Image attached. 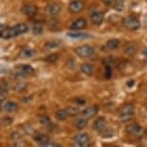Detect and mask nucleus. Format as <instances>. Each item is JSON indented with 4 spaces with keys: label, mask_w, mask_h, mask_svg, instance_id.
Returning a JSON list of instances; mask_svg holds the SVG:
<instances>
[{
    "label": "nucleus",
    "mask_w": 147,
    "mask_h": 147,
    "mask_svg": "<svg viewBox=\"0 0 147 147\" xmlns=\"http://www.w3.org/2000/svg\"><path fill=\"white\" fill-rule=\"evenodd\" d=\"M28 31V25L25 23H18L13 27L5 28L0 32V38H11L18 37L22 34H25Z\"/></svg>",
    "instance_id": "1"
},
{
    "label": "nucleus",
    "mask_w": 147,
    "mask_h": 147,
    "mask_svg": "<svg viewBox=\"0 0 147 147\" xmlns=\"http://www.w3.org/2000/svg\"><path fill=\"white\" fill-rule=\"evenodd\" d=\"M122 24L129 31H136L140 27V21L138 18V16L134 15H130L128 16H125L122 19Z\"/></svg>",
    "instance_id": "2"
},
{
    "label": "nucleus",
    "mask_w": 147,
    "mask_h": 147,
    "mask_svg": "<svg viewBox=\"0 0 147 147\" xmlns=\"http://www.w3.org/2000/svg\"><path fill=\"white\" fill-rule=\"evenodd\" d=\"M136 109L133 104H124L119 108L118 116L121 120H127L135 115Z\"/></svg>",
    "instance_id": "3"
},
{
    "label": "nucleus",
    "mask_w": 147,
    "mask_h": 147,
    "mask_svg": "<svg viewBox=\"0 0 147 147\" xmlns=\"http://www.w3.org/2000/svg\"><path fill=\"white\" fill-rule=\"evenodd\" d=\"M74 51H75L77 56L81 58H88L94 54V48L92 46L88 45V44H84V45L76 47Z\"/></svg>",
    "instance_id": "4"
},
{
    "label": "nucleus",
    "mask_w": 147,
    "mask_h": 147,
    "mask_svg": "<svg viewBox=\"0 0 147 147\" xmlns=\"http://www.w3.org/2000/svg\"><path fill=\"white\" fill-rule=\"evenodd\" d=\"M126 131L129 133L130 135L136 136V137H141L144 135V128L141 125H140L138 123H132L130 125L127 126Z\"/></svg>",
    "instance_id": "5"
},
{
    "label": "nucleus",
    "mask_w": 147,
    "mask_h": 147,
    "mask_svg": "<svg viewBox=\"0 0 147 147\" xmlns=\"http://www.w3.org/2000/svg\"><path fill=\"white\" fill-rule=\"evenodd\" d=\"M85 9V3L81 0H73L69 3L68 10L72 13H78Z\"/></svg>",
    "instance_id": "6"
},
{
    "label": "nucleus",
    "mask_w": 147,
    "mask_h": 147,
    "mask_svg": "<svg viewBox=\"0 0 147 147\" xmlns=\"http://www.w3.org/2000/svg\"><path fill=\"white\" fill-rule=\"evenodd\" d=\"M90 21L94 25H101L104 21V13L102 11H93L90 13Z\"/></svg>",
    "instance_id": "7"
},
{
    "label": "nucleus",
    "mask_w": 147,
    "mask_h": 147,
    "mask_svg": "<svg viewBox=\"0 0 147 147\" xmlns=\"http://www.w3.org/2000/svg\"><path fill=\"white\" fill-rule=\"evenodd\" d=\"M92 127L95 131L102 132L103 130L107 128V119L103 117V116H100V117H98L93 121Z\"/></svg>",
    "instance_id": "8"
},
{
    "label": "nucleus",
    "mask_w": 147,
    "mask_h": 147,
    "mask_svg": "<svg viewBox=\"0 0 147 147\" xmlns=\"http://www.w3.org/2000/svg\"><path fill=\"white\" fill-rule=\"evenodd\" d=\"M21 12L28 18H33L38 13V7L35 5H24L21 8Z\"/></svg>",
    "instance_id": "9"
},
{
    "label": "nucleus",
    "mask_w": 147,
    "mask_h": 147,
    "mask_svg": "<svg viewBox=\"0 0 147 147\" xmlns=\"http://www.w3.org/2000/svg\"><path fill=\"white\" fill-rule=\"evenodd\" d=\"M97 113H98V107L90 106L83 110L80 113L82 115V117L84 118H92L97 115Z\"/></svg>",
    "instance_id": "10"
},
{
    "label": "nucleus",
    "mask_w": 147,
    "mask_h": 147,
    "mask_svg": "<svg viewBox=\"0 0 147 147\" xmlns=\"http://www.w3.org/2000/svg\"><path fill=\"white\" fill-rule=\"evenodd\" d=\"M86 26H87V20L84 18H79L72 22L70 25V29L74 30V31H79V30L85 29Z\"/></svg>",
    "instance_id": "11"
},
{
    "label": "nucleus",
    "mask_w": 147,
    "mask_h": 147,
    "mask_svg": "<svg viewBox=\"0 0 147 147\" xmlns=\"http://www.w3.org/2000/svg\"><path fill=\"white\" fill-rule=\"evenodd\" d=\"M62 8H61V5H59L58 3H53V4H50L46 7V10L45 12L47 15L49 16H55L57 15H59Z\"/></svg>",
    "instance_id": "12"
},
{
    "label": "nucleus",
    "mask_w": 147,
    "mask_h": 147,
    "mask_svg": "<svg viewBox=\"0 0 147 147\" xmlns=\"http://www.w3.org/2000/svg\"><path fill=\"white\" fill-rule=\"evenodd\" d=\"M119 45H120V40H117V38H111L107 41L106 45H105L103 48L106 49L105 51H110V50H115L117 49Z\"/></svg>",
    "instance_id": "13"
},
{
    "label": "nucleus",
    "mask_w": 147,
    "mask_h": 147,
    "mask_svg": "<svg viewBox=\"0 0 147 147\" xmlns=\"http://www.w3.org/2000/svg\"><path fill=\"white\" fill-rule=\"evenodd\" d=\"M137 49H138L137 44L131 42L125 46V48H124V53H125L127 56H134L136 54V52H137Z\"/></svg>",
    "instance_id": "14"
},
{
    "label": "nucleus",
    "mask_w": 147,
    "mask_h": 147,
    "mask_svg": "<svg viewBox=\"0 0 147 147\" xmlns=\"http://www.w3.org/2000/svg\"><path fill=\"white\" fill-rule=\"evenodd\" d=\"M74 141L80 143H90V137L87 133H81L74 138Z\"/></svg>",
    "instance_id": "15"
},
{
    "label": "nucleus",
    "mask_w": 147,
    "mask_h": 147,
    "mask_svg": "<svg viewBox=\"0 0 147 147\" xmlns=\"http://www.w3.org/2000/svg\"><path fill=\"white\" fill-rule=\"evenodd\" d=\"M81 71L86 75H92L94 66L91 63H83L81 65Z\"/></svg>",
    "instance_id": "16"
},
{
    "label": "nucleus",
    "mask_w": 147,
    "mask_h": 147,
    "mask_svg": "<svg viewBox=\"0 0 147 147\" xmlns=\"http://www.w3.org/2000/svg\"><path fill=\"white\" fill-rule=\"evenodd\" d=\"M34 73V68L30 65H23L19 67V74L21 75H30Z\"/></svg>",
    "instance_id": "17"
},
{
    "label": "nucleus",
    "mask_w": 147,
    "mask_h": 147,
    "mask_svg": "<svg viewBox=\"0 0 147 147\" xmlns=\"http://www.w3.org/2000/svg\"><path fill=\"white\" fill-rule=\"evenodd\" d=\"M34 140L40 144H44L49 141V137L44 134H36L34 137Z\"/></svg>",
    "instance_id": "18"
},
{
    "label": "nucleus",
    "mask_w": 147,
    "mask_h": 147,
    "mask_svg": "<svg viewBox=\"0 0 147 147\" xmlns=\"http://www.w3.org/2000/svg\"><path fill=\"white\" fill-rule=\"evenodd\" d=\"M3 108L7 113H13L18 109V105L13 101H7L6 103L4 104Z\"/></svg>",
    "instance_id": "19"
},
{
    "label": "nucleus",
    "mask_w": 147,
    "mask_h": 147,
    "mask_svg": "<svg viewBox=\"0 0 147 147\" xmlns=\"http://www.w3.org/2000/svg\"><path fill=\"white\" fill-rule=\"evenodd\" d=\"M87 126H88V120H87V118H84V117L79 118V119H77L76 122H75V127L78 130L85 129Z\"/></svg>",
    "instance_id": "20"
},
{
    "label": "nucleus",
    "mask_w": 147,
    "mask_h": 147,
    "mask_svg": "<svg viewBox=\"0 0 147 147\" xmlns=\"http://www.w3.org/2000/svg\"><path fill=\"white\" fill-rule=\"evenodd\" d=\"M58 60H59V54H57V53L50 54L44 58V61L48 63H56Z\"/></svg>",
    "instance_id": "21"
},
{
    "label": "nucleus",
    "mask_w": 147,
    "mask_h": 147,
    "mask_svg": "<svg viewBox=\"0 0 147 147\" xmlns=\"http://www.w3.org/2000/svg\"><path fill=\"white\" fill-rule=\"evenodd\" d=\"M56 118L59 119V120H65L66 117L68 116V113L66 112V110H58L56 112Z\"/></svg>",
    "instance_id": "22"
},
{
    "label": "nucleus",
    "mask_w": 147,
    "mask_h": 147,
    "mask_svg": "<svg viewBox=\"0 0 147 147\" xmlns=\"http://www.w3.org/2000/svg\"><path fill=\"white\" fill-rule=\"evenodd\" d=\"M66 112H67L68 115L70 116H75L77 115L78 113H80L81 112L79 111V109L77 107H74V106H69L66 108Z\"/></svg>",
    "instance_id": "23"
},
{
    "label": "nucleus",
    "mask_w": 147,
    "mask_h": 147,
    "mask_svg": "<svg viewBox=\"0 0 147 147\" xmlns=\"http://www.w3.org/2000/svg\"><path fill=\"white\" fill-rule=\"evenodd\" d=\"M42 24L40 23V22H37V23L34 24V28H33V32H34L35 35H40L42 33Z\"/></svg>",
    "instance_id": "24"
},
{
    "label": "nucleus",
    "mask_w": 147,
    "mask_h": 147,
    "mask_svg": "<svg viewBox=\"0 0 147 147\" xmlns=\"http://www.w3.org/2000/svg\"><path fill=\"white\" fill-rule=\"evenodd\" d=\"M67 36H68V37H70V38H88V35H87V34H84V33H79V32L68 33Z\"/></svg>",
    "instance_id": "25"
},
{
    "label": "nucleus",
    "mask_w": 147,
    "mask_h": 147,
    "mask_svg": "<svg viewBox=\"0 0 147 147\" xmlns=\"http://www.w3.org/2000/svg\"><path fill=\"white\" fill-rule=\"evenodd\" d=\"M113 76V69L111 67V65L105 66V71H104V77L106 79H111V77Z\"/></svg>",
    "instance_id": "26"
},
{
    "label": "nucleus",
    "mask_w": 147,
    "mask_h": 147,
    "mask_svg": "<svg viewBox=\"0 0 147 147\" xmlns=\"http://www.w3.org/2000/svg\"><path fill=\"white\" fill-rule=\"evenodd\" d=\"M34 54H35V52L33 51L32 49H24V50L21 52V56L23 58H30Z\"/></svg>",
    "instance_id": "27"
},
{
    "label": "nucleus",
    "mask_w": 147,
    "mask_h": 147,
    "mask_svg": "<svg viewBox=\"0 0 147 147\" xmlns=\"http://www.w3.org/2000/svg\"><path fill=\"white\" fill-rule=\"evenodd\" d=\"M40 122L42 124V125L48 126L49 124L51 123V120H50V118H49L48 116L43 115V116H40Z\"/></svg>",
    "instance_id": "28"
},
{
    "label": "nucleus",
    "mask_w": 147,
    "mask_h": 147,
    "mask_svg": "<svg viewBox=\"0 0 147 147\" xmlns=\"http://www.w3.org/2000/svg\"><path fill=\"white\" fill-rule=\"evenodd\" d=\"M115 61H116L115 57L110 56L104 60V63H105V65H113V63H115Z\"/></svg>",
    "instance_id": "29"
},
{
    "label": "nucleus",
    "mask_w": 147,
    "mask_h": 147,
    "mask_svg": "<svg viewBox=\"0 0 147 147\" xmlns=\"http://www.w3.org/2000/svg\"><path fill=\"white\" fill-rule=\"evenodd\" d=\"M101 137L102 138H112L113 137V132L112 131H106V129L103 130V131L101 132Z\"/></svg>",
    "instance_id": "30"
},
{
    "label": "nucleus",
    "mask_w": 147,
    "mask_h": 147,
    "mask_svg": "<svg viewBox=\"0 0 147 147\" xmlns=\"http://www.w3.org/2000/svg\"><path fill=\"white\" fill-rule=\"evenodd\" d=\"M127 65H128V63H127L126 61H121V62L118 63L117 68H118V70L123 71L124 69H125V68L127 67Z\"/></svg>",
    "instance_id": "31"
},
{
    "label": "nucleus",
    "mask_w": 147,
    "mask_h": 147,
    "mask_svg": "<svg viewBox=\"0 0 147 147\" xmlns=\"http://www.w3.org/2000/svg\"><path fill=\"white\" fill-rule=\"evenodd\" d=\"M40 147H61V145L56 142H50V141H48V142L44 144H41Z\"/></svg>",
    "instance_id": "32"
},
{
    "label": "nucleus",
    "mask_w": 147,
    "mask_h": 147,
    "mask_svg": "<svg viewBox=\"0 0 147 147\" xmlns=\"http://www.w3.org/2000/svg\"><path fill=\"white\" fill-rule=\"evenodd\" d=\"M102 2L105 5H107V6H112V7L115 6V0H102Z\"/></svg>",
    "instance_id": "33"
},
{
    "label": "nucleus",
    "mask_w": 147,
    "mask_h": 147,
    "mask_svg": "<svg viewBox=\"0 0 147 147\" xmlns=\"http://www.w3.org/2000/svg\"><path fill=\"white\" fill-rule=\"evenodd\" d=\"M72 147H88V143H80L74 141L72 144Z\"/></svg>",
    "instance_id": "34"
},
{
    "label": "nucleus",
    "mask_w": 147,
    "mask_h": 147,
    "mask_svg": "<svg viewBox=\"0 0 147 147\" xmlns=\"http://www.w3.org/2000/svg\"><path fill=\"white\" fill-rule=\"evenodd\" d=\"M75 103L80 105V106H82V105H85L86 100H85V99H83V98H76L75 99Z\"/></svg>",
    "instance_id": "35"
},
{
    "label": "nucleus",
    "mask_w": 147,
    "mask_h": 147,
    "mask_svg": "<svg viewBox=\"0 0 147 147\" xmlns=\"http://www.w3.org/2000/svg\"><path fill=\"white\" fill-rule=\"evenodd\" d=\"M59 44H60V42L54 44V42H51V41H50V42H47L45 46L47 47V48H52V47H54V46H58Z\"/></svg>",
    "instance_id": "36"
},
{
    "label": "nucleus",
    "mask_w": 147,
    "mask_h": 147,
    "mask_svg": "<svg viewBox=\"0 0 147 147\" xmlns=\"http://www.w3.org/2000/svg\"><path fill=\"white\" fill-rule=\"evenodd\" d=\"M134 84H135V81H134V80H130V81H128V82H127V87H128V88H132L133 87V86H134Z\"/></svg>",
    "instance_id": "37"
},
{
    "label": "nucleus",
    "mask_w": 147,
    "mask_h": 147,
    "mask_svg": "<svg viewBox=\"0 0 147 147\" xmlns=\"http://www.w3.org/2000/svg\"><path fill=\"white\" fill-rule=\"evenodd\" d=\"M142 54H143V57H144V60L146 61L147 62V48H145L143 50V52H142Z\"/></svg>",
    "instance_id": "38"
}]
</instances>
